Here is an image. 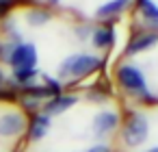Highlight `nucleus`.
<instances>
[{
	"mask_svg": "<svg viewBox=\"0 0 158 152\" xmlns=\"http://www.w3.org/2000/svg\"><path fill=\"white\" fill-rule=\"evenodd\" d=\"M100 65H102L100 57L89 54V52H78V54L65 57L59 63L56 76H59V80H78V78H85V76L98 72Z\"/></svg>",
	"mask_w": 158,
	"mask_h": 152,
	"instance_id": "1",
	"label": "nucleus"
},
{
	"mask_svg": "<svg viewBox=\"0 0 158 152\" xmlns=\"http://www.w3.org/2000/svg\"><path fill=\"white\" fill-rule=\"evenodd\" d=\"M147 135H149V119H147L143 113L132 111V113L126 117V124H123V128H121V139H123V143L130 145V148H136V145L145 143Z\"/></svg>",
	"mask_w": 158,
	"mask_h": 152,
	"instance_id": "2",
	"label": "nucleus"
},
{
	"mask_svg": "<svg viewBox=\"0 0 158 152\" xmlns=\"http://www.w3.org/2000/svg\"><path fill=\"white\" fill-rule=\"evenodd\" d=\"M28 117L20 109L0 111V139H18L26 132Z\"/></svg>",
	"mask_w": 158,
	"mask_h": 152,
	"instance_id": "3",
	"label": "nucleus"
},
{
	"mask_svg": "<svg viewBox=\"0 0 158 152\" xmlns=\"http://www.w3.org/2000/svg\"><path fill=\"white\" fill-rule=\"evenodd\" d=\"M117 80H119V85L126 91H130L134 96H143V93L149 91L147 89V83H145V76H143V72L136 65H130V63L119 65L117 67Z\"/></svg>",
	"mask_w": 158,
	"mask_h": 152,
	"instance_id": "4",
	"label": "nucleus"
},
{
	"mask_svg": "<svg viewBox=\"0 0 158 152\" xmlns=\"http://www.w3.org/2000/svg\"><path fill=\"white\" fill-rule=\"evenodd\" d=\"M37 59H39V52H37V46L33 41H22L13 48L11 57H9V67L11 70H22V67H37Z\"/></svg>",
	"mask_w": 158,
	"mask_h": 152,
	"instance_id": "5",
	"label": "nucleus"
},
{
	"mask_svg": "<svg viewBox=\"0 0 158 152\" xmlns=\"http://www.w3.org/2000/svg\"><path fill=\"white\" fill-rule=\"evenodd\" d=\"M52 126V117H48L46 113H35L28 117V126H26V137L31 141H41Z\"/></svg>",
	"mask_w": 158,
	"mask_h": 152,
	"instance_id": "6",
	"label": "nucleus"
},
{
	"mask_svg": "<svg viewBox=\"0 0 158 152\" xmlns=\"http://www.w3.org/2000/svg\"><path fill=\"white\" fill-rule=\"evenodd\" d=\"M76 102H78V96L61 93V96H54V98H50L48 102H44L41 113H46L48 117H54V115H61V113H65L67 109H72Z\"/></svg>",
	"mask_w": 158,
	"mask_h": 152,
	"instance_id": "7",
	"label": "nucleus"
},
{
	"mask_svg": "<svg viewBox=\"0 0 158 152\" xmlns=\"http://www.w3.org/2000/svg\"><path fill=\"white\" fill-rule=\"evenodd\" d=\"M91 126H93V132H95L98 137H104V135L113 132V130L119 126V115H117L115 111H110V109H104V111L95 113Z\"/></svg>",
	"mask_w": 158,
	"mask_h": 152,
	"instance_id": "8",
	"label": "nucleus"
},
{
	"mask_svg": "<svg viewBox=\"0 0 158 152\" xmlns=\"http://www.w3.org/2000/svg\"><path fill=\"white\" fill-rule=\"evenodd\" d=\"M158 44V33L154 31H147V33H139L130 39V44L126 46V52L128 54H136V52H143V50H149L152 46Z\"/></svg>",
	"mask_w": 158,
	"mask_h": 152,
	"instance_id": "9",
	"label": "nucleus"
},
{
	"mask_svg": "<svg viewBox=\"0 0 158 152\" xmlns=\"http://www.w3.org/2000/svg\"><path fill=\"white\" fill-rule=\"evenodd\" d=\"M136 7L143 15V24L147 28H154V33H158V5L154 0H136Z\"/></svg>",
	"mask_w": 158,
	"mask_h": 152,
	"instance_id": "10",
	"label": "nucleus"
},
{
	"mask_svg": "<svg viewBox=\"0 0 158 152\" xmlns=\"http://www.w3.org/2000/svg\"><path fill=\"white\" fill-rule=\"evenodd\" d=\"M91 44L98 48V50H106L115 44V31L110 26H98L93 28L91 33Z\"/></svg>",
	"mask_w": 158,
	"mask_h": 152,
	"instance_id": "11",
	"label": "nucleus"
},
{
	"mask_svg": "<svg viewBox=\"0 0 158 152\" xmlns=\"http://www.w3.org/2000/svg\"><path fill=\"white\" fill-rule=\"evenodd\" d=\"M128 5H130V0H108V2L100 5V7L95 9V18H100V20L115 18V15H119Z\"/></svg>",
	"mask_w": 158,
	"mask_h": 152,
	"instance_id": "12",
	"label": "nucleus"
},
{
	"mask_svg": "<svg viewBox=\"0 0 158 152\" xmlns=\"http://www.w3.org/2000/svg\"><path fill=\"white\" fill-rule=\"evenodd\" d=\"M50 20H52V13H50L48 9H44V7H33V9L26 11V24H28L31 28H41V26H46Z\"/></svg>",
	"mask_w": 158,
	"mask_h": 152,
	"instance_id": "13",
	"label": "nucleus"
},
{
	"mask_svg": "<svg viewBox=\"0 0 158 152\" xmlns=\"http://www.w3.org/2000/svg\"><path fill=\"white\" fill-rule=\"evenodd\" d=\"M39 70L37 67H22V70H11V80L18 85V87H26V85H33L37 83L39 78Z\"/></svg>",
	"mask_w": 158,
	"mask_h": 152,
	"instance_id": "14",
	"label": "nucleus"
},
{
	"mask_svg": "<svg viewBox=\"0 0 158 152\" xmlns=\"http://www.w3.org/2000/svg\"><path fill=\"white\" fill-rule=\"evenodd\" d=\"M2 35H5V39H7V41H11V44H15V46L24 41V37H22L20 28H18V24H15L11 18L2 20Z\"/></svg>",
	"mask_w": 158,
	"mask_h": 152,
	"instance_id": "15",
	"label": "nucleus"
},
{
	"mask_svg": "<svg viewBox=\"0 0 158 152\" xmlns=\"http://www.w3.org/2000/svg\"><path fill=\"white\" fill-rule=\"evenodd\" d=\"M41 106H44V102L33 100V98H24V96H20V111H24V115H26V113H31V115L41 113Z\"/></svg>",
	"mask_w": 158,
	"mask_h": 152,
	"instance_id": "16",
	"label": "nucleus"
},
{
	"mask_svg": "<svg viewBox=\"0 0 158 152\" xmlns=\"http://www.w3.org/2000/svg\"><path fill=\"white\" fill-rule=\"evenodd\" d=\"M15 7H18V5H15V0H0V22L7 20L9 13H11Z\"/></svg>",
	"mask_w": 158,
	"mask_h": 152,
	"instance_id": "17",
	"label": "nucleus"
},
{
	"mask_svg": "<svg viewBox=\"0 0 158 152\" xmlns=\"http://www.w3.org/2000/svg\"><path fill=\"white\" fill-rule=\"evenodd\" d=\"M76 37L80 39V41H87V39H91V33H93V26L91 24H80V26H76Z\"/></svg>",
	"mask_w": 158,
	"mask_h": 152,
	"instance_id": "18",
	"label": "nucleus"
},
{
	"mask_svg": "<svg viewBox=\"0 0 158 152\" xmlns=\"http://www.w3.org/2000/svg\"><path fill=\"white\" fill-rule=\"evenodd\" d=\"M85 152H113V150H110V145H106V143H95V145H91V148L85 150Z\"/></svg>",
	"mask_w": 158,
	"mask_h": 152,
	"instance_id": "19",
	"label": "nucleus"
},
{
	"mask_svg": "<svg viewBox=\"0 0 158 152\" xmlns=\"http://www.w3.org/2000/svg\"><path fill=\"white\" fill-rule=\"evenodd\" d=\"M11 80H9V76H7V72H5V67L2 65H0V89H2V87H7Z\"/></svg>",
	"mask_w": 158,
	"mask_h": 152,
	"instance_id": "20",
	"label": "nucleus"
},
{
	"mask_svg": "<svg viewBox=\"0 0 158 152\" xmlns=\"http://www.w3.org/2000/svg\"><path fill=\"white\" fill-rule=\"evenodd\" d=\"M15 5L18 7H33V5H37V0H15Z\"/></svg>",
	"mask_w": 158,
	"mask_h": 152,
	"instance_id": "21",
	"label": "nucleus"
},
{
	"mask_svg": "<svg viewBox=\"0 0 158 152\" xmlns=\"http://www.w3.org/2000/svg\"><path fill=\"white\" fill-rule=\"evenodd\" d=\"M46 2H48V5H50V7H56V5H59V2H61V0H46Z\"/></svg>",
	"mask_w": 158,
	"mask_h": 152,
	"instance_id": "22",
	"label": "nucleus"
},
{
	"mask_svg": "<svg viewBox=\"0 0 158 152\" xmlns=\"http://www.w3.org/2000/svg\"><path fill=\"white\" fill-rule=\"evenodd\" d=\"M147 152H158V145H156V148H149Z\"/></svg>",
	"mask_w": 158,
	"mask_h": 152,
	"instance_id": "23",
	"label": "nucleus"
}]
</instances>
